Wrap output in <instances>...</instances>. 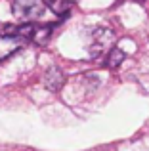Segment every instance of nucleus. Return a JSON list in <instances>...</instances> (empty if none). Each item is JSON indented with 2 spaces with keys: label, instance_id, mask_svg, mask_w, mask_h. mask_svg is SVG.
<instances>
[{
  "label": "nucleus",
  "instance_id": "obj_3",
  "mask_svg": "<svg viewBox=\"0 0 149 151\" xmlns=\"http://www.w3.org/2000/svg\"><path fill=\"white\" fill-rule=\"evenodd\" d=\"M48 4L57 15H65L73 8V0H48Z\"/></svg>",
  "mask_w": 149,
  "mask_h": 151
},
{
  "label": "nucleus",
  "instance_id": "obj_1",
  "mask_svg": "<svg viewBox=\"0 0 149 151\" xmlns=\"http://www.w3.org/2000/svg\"><path fill=\"white\" fill-rule=\"evenodd\" d=\"M11 14L19 23H34L44 17L46 4L44 0H14Z\"/></svg>",
  "mask_w": 149,
  "mask_h": 151
},
{
  "label": "nucleus",
  "instance_id": "obj_2",
  "mask_svg": "<svg viewBox=\"0 0 149 151\" xmlns=\"http://www.w3.org/2000/svg\"><path fill=\"white\" fill-rule=\"evenodd\" d=\"M25 42L27 40L19 33H15V35H0V61L8 59L17 50H21Z\"/></svg>",
  "mask_w": 149,
  "mask_h": 151
},
{
  "label": "nucleus",
  "instance_id": "obj_4",
  "mask_svg": "<svg viewBox=\"0 0 149 151\" xmlns=\"http://www.w3.org/2000/svg\"><path fill=\"white\" fill-rule=\"evenodd\" d=\"M122 59H124L122 50L120 48H113L111 52H109V55H107V67L115 69V67H119L120 63H122Z\"/></svg>",
  "mask_w": 149,
  "mask_h": 151
}]
</instances>
